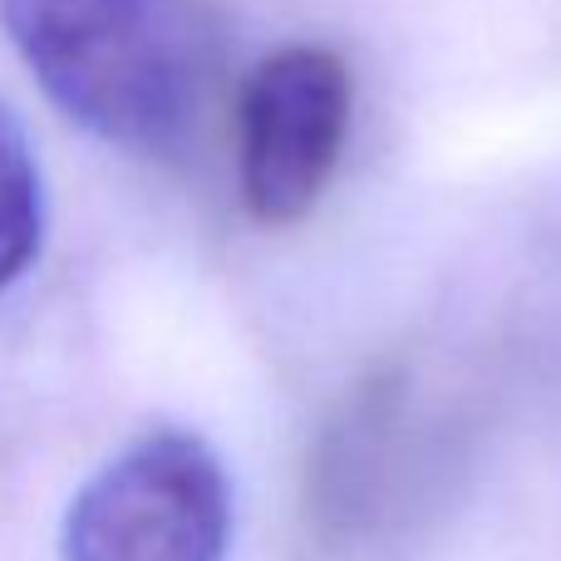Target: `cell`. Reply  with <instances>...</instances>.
I'll return each mask as SVG.
<instances>
[{
  "mask_svg": "<svg viewBox=\"0 0 561 561\" xmlns=\"http://www.w3.org/2000/svg\"><path fill=\"white\" fill-rule=\"evenodd\" d=\"M10 45L59 114L114 148L173 158L207 99L193 0H0Z\"/></svg>",
  "mask_w": 561,
  "mask_h": 561,
  "instance_id": "6da1fadb",
  "label": "cell"
},
{
  "mask_svg": "<svg viewBox=\"0 0 561 561\" xmlns=\"http://www.w3.org/2000/svg\"><path fill=\"white\" fill-rule=\"evenodd\" d=\"M65 561H227L232 483L187 428H158L108 458L69 503Z\"/></svg>",
  "mask_w": 561,
  "mask_h": 561,
  "instance_id": "7a4b0ae2",
  "label": "cell"
},
{
  "mask_svg": "<svg viewBox=\"0 0 561 561\" xmlns=\"http://www.w3.org/2000/svg\"><path fill=\"white\" fill-rule=\"evenodd\" d=\"M355 79L330 45H280L247 75L237 104V187L262 227L316 213L340 168Z\"/></svg>",
  "mask_w": 561,
  "mask_h": 561,
  "instance_id": "3957f363",
  "label": "cell"
},
{
  "mask_svg": "<svg viewBox=\"0 0 561 561\" xmlns=\"http://www.w3.org/2000/svg\"><path fill=\"white\" fill-rule=\"evenodd\" d=\"M45 237V187L25 128L0 104V290L25 276Z\"/></svg>",
  "mask_w": 561,
  "mask_h": 561,
  "instance_id": "277c9868",
  "label": "cell"
}]
</instances>
